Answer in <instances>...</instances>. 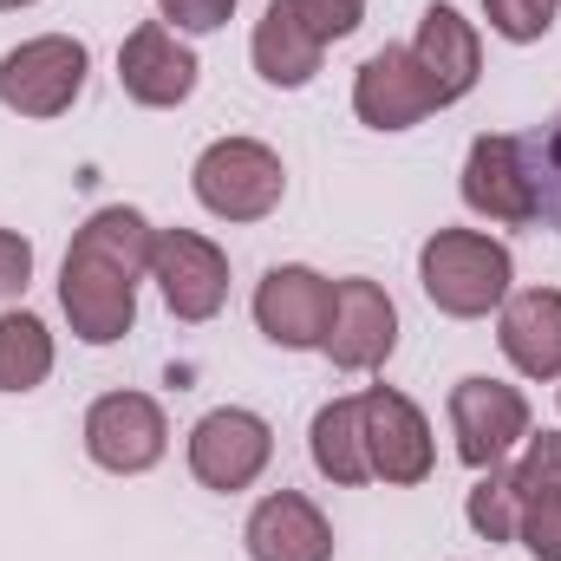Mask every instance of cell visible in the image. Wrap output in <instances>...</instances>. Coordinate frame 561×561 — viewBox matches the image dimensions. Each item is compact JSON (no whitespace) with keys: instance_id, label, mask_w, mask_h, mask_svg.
I'll list each match as a JSON object with an SVG mask.
<instances>
[{"instance_id":"obj_1","label":"cell","mask_w":561,"mask_h":561,"mask_svg":"<svg viewBox=\"0 0 561 561\" xmlns=\"http://www.w3.org/2000/svg\"><path fill=\"white\" fill-rule=\"evenodd\" d=\"M150 249H157V222L131 203L85 216V229L59 262V307L72 320V340L118 346L138 327V280L150 275Z\"/></svg>"},{"instance_id":"obj_2","label":"cell","mask_w":561,"mask_h":561,"mask_svg":"<svg viewBox=\"0 0 561 561\" xmlns=\"http://www.w3.org/2000/svg\"><path fill=\"white\" fill-rule=\"evenodd\" d=\"M419 280L424 300L450 320H483L510 300V280H516V255L510 242L483 236V229H437L419 249Z\"/></svg>"},{"instance_id":"obj_3","label":"cell","mask_w":561,"mask_h":561,"mask_svg":"<svg viewBox=\"0 0 561 561\" xmlns=\"http://www.w3.org/2000/svg\"><path fill=\"white\" fill-rule=\"evenodd\" d=\"M190 190L216 222H268L287 196V163L262 138H216L190 163Z\"/></svg>"},{"instance_id":"obj_4","label":"cell","mask_w":561,"mask_h":561,"mask_svg":"<svg viewBox=\"0 0 561 561\" xmlns=\"http://www.w3.org/2000/svg\"><path fill=\"white\" fill-rule=\"evenodd\" d=\"M92 53L72 33H33L13 53H0V105L13 118H66L85 92Z\"/></svg>"},{"instance_id":"obj_5","label":"cell","mask_w":561,"mask_h":561,"mask_svg":"<svg viewBox=\"0 0 561 561\" xmlns=\"http://www.w3.org/2000/svg\"><path fill=\"white\" fill-rule=\"evenodd\" d=\"M275 463V424L249 405H216L190 431V477L216 496H242Z\"/></svg>"},{"instance_id":"obj_6","label":"cell","mask_w":561,"mask_h":561,"mask_svg":"<svg viewBox=\"0 0 561 561\" xmlns=\"http://www.w3.org/2000/svg\"><path fill=\"white\" fill-rule=\"evenodd\" d=\"M450 437H457V457L470 470H496L510 463V450L529 437V399L510 386V379H490V373H470L450 386Z\"/></svg>"},{"instance_id":"obj_7","label":"cell","mask_w":561,"mask_h":561,"mask_svg":"<svg viewBox=\"0 0 561 561\" xmlns=\"http://www.w3.org/2000/svg\"><path fill=\"white\" fill-rule=\"evenodd\" d=\"M359 431H366V463H373V483H392V490H412L431 477L437 463V444H431V419L399 392V386H366L359 392Z\"/></svg>"},{"instance_id":"obj_8","label":"cell","mask_w":561,"mask_h":561,"mask_svg":"<svg viewBox=\"0 0 561 561\" xmlns=\"http://www.w3.org/2000/svg\"><path fill=\"white\" fill-rule=\"evenodd\" d=\"M170 450V419L150 392H105L85 412V457L112 477H144Z\"/></svg>"},{"instance_id":"obj_9","label":"cell","mask_w":561,"mask_h":561,"mask_svg":"<svg viewBox=\"0 0 561 561\" xmlns=\"http://www.w3.org/2000/svg\"><path fill=\"white\" fill-rule=\"evenodd\" d=\"M150 280L163 294V307L190 327L216 320L222 300H229V255L196 236V229H157V249H150Z\"/></svg>"},{"instance_id":"obj_10","label":"cell","mask_w":561,"mask_h":561,"mask_svg":"<svg viewBox=\"0 0 561 561\" xmlns=\"http://www.w3.org/2000/svg\"><path fill=\"white\" fill-rule=\"evenodd\" d=\"M320 353L340 373H379L399 353V307H392V294L366 275L333 280V320H327Z\"/></svg>"},{"instance_id":"obj_11","label":"cell","mask_w":561,"mask_h":561,"mask_svg":"<svg viewBox=\"0 0 561 561\" xmlns=\"http://www.w3.org/2000/svg\"><path fill=\"white\" fill-rule=\"evenodd\" d=\"M196 79H203V66H196V53L183 46L176 26L144 20V26L125 33V46H118V85H125L131 105H144V112H176V105H190Z\"/></svg>"},{"instance_id":"obj_12","label":"cell","mask_w":561,"mask_h":561,"mask_svg":"<svg viewBox=\"0 0 561 561\" xmlns=\"http://www.w3.org/2000/svg\"><path fill=\"white\" fill-rule=\"evenodd\" d=\"M333 320V280L307 262H280L255 280V327L275 340L280 353H320Z\"/></svg>"},{"instance_id":"obj_13","label":"cell","mask_w":561,"mask_h":561,"mask_svg":"<svg viewBox=\"0 0 561 561\" xmlns=\"http://www.w3.org/2000/svg\"><path fill=\"white\" fill-rule=\"evenodd\" d=\"M353 112L373 131H412L431 112H444V99H437V85L412 46H379L353 79Z\"/></svg>"},{"instance_id":"obj_14","label":"cell","mask_w":561,"mask_h":561,"mask_svg":"<svg viewBox=\"0 0 561 561\" xmlns=\"http://www.w3.org/2000/svg\"><path fill=\"white\" fill-rule=\"evenodd\" d=\"M463 203L483 222H529L536 216V170L510 131H483L463 157Z\"/></svg>"},{"instance_id":"obj_15","label":"cell","mask_w":561,"mask_h":561,"mask_svg":"<svg viewBox=\"0 0 561 561\" xmlns=\"http://www.w3.org/2000/svg\"><path fill=\"white\" fill-rule=\"evenodd\" d=\"M242 542H249V561H333V549H340L327 510H320L313 496H300V490L262 496V503L249 510Z\"/></svg>"},{"instance_id":"obj_16","label":"cell","mask_w":561,"mask_h":561,"mask_svg":"<svg viewBox=\"0 0 561 561\" xmlns=\"http://www.w3.org/2000/svg\"><path fill=\"white\" fill-rule=\"evenodd\" d=\"M496 346L523 379H561V287H510L496 307Z\"/></svg>"},{"instance_id":"obj_17","label":"cell","mask_w":561,"mask_h":561,"mask_svg":"<svg viewBox=\"0 0 561 561\" xmlns=\"http://www.w3.org/2000/svg\"><path fill=\"white\" fill-rule=\"evenodd\" d=\"M412 53H419V66L431 72V85H437L444 105H457V99L477 85V72H483V39H477V26H470L450 0H431V7H424Z\"/></svg>"},{"instance_id":"obj_18","label":"cell","mask_w":561,"mask_h":561,"mask_svg":"<svg viewBox=\"0 0 561 561\" xmlns=\"http://www.w3.org/2000/svg\"><path fill=\"white\" fill-rule=\"evenodd\" d=\"M249 59H255V72H262L275 92H300V85H313V72H320L327 39H320V33H313L287 0H268V13L255 20Z\"/></svg>"},{"instance_id":"obj_19","label":"cell","mask_w":561,"mask_h":561,"mask_svg":"<svg viewBox=\"0 0 561 561\" xmlns=\"http://www.w3.org/2000/svg\"><path fill=\"white\" fill-rule=\"evenodd\" d=\"M307 450H313V470L340 490H359L373 483V463H366V431H359V392L346 399H327L313 424H307Z\"/></svg>"},{"instance_id":"obj_20","label":"cell","mask_w":561,"mask_h":561,"mask_svg":"<svg viewBox=\"0 0 561 561\" xmlns=\"http://www.w3.org/2000/svg\"><path fill=\"white\" fill-rule=\"evenodd\" d=\"M53 327L26 307L0 313V392H39L53 379Z\"/></svg>"},{"instance_id":"obj_21","label":"cell","mask_w":561,"mask_h":561,"mask_svg":"<svg viewBox=\"0 0 561 561\" xmlns=\"http://www.w3.org/2000/svg\"><path fill=\"white\" fill-rule=\"evenodd\" d=\"M463 516H470V529H477L483 542H516L523 496H516V477H510V463H496V470H477V490H470Z\"/></svg>"},{"instance_id":"obj_22","label":"cell","mask_w":561,"mask_h":561,"mask_svg":"<svg viewBox=\"0 0 561 561\" xmlns=\"http://www.w3.org/2000/svg\"><path fill=\"white\" fill-rule=\"evenodd\" d=\"M556 7L561 0H483V20H490V33H503L510 46H536V39H549Z\"/></svg>"},{"instance_id":"obj_23","label":"cell","mask_w":561,"mask_h":561,"mask_svg":"<svg viewBox=\"0 0 561 561\" xmlns=\"http://www.w3.org/2000/svg\"><path fill=\"white\" fill-rule=\"evenodd\" d=\"M516 477V496H549L561 490V431H529L523 437V457L510 463Z\"/></svg>"},{"instance_id":"obj_24","label":"cell","mask_w":561,"mask_h":561,"mask_svg":"<svg viewBox=\"0 0 561 561\" xmlns=\"http://www.w3.org/2000/svg\"><path fill=\"white\" fill-rule=\"evenodd\" d=\"M516 542H523L536 561H561V490H549V496H523Z\"/></svg>"},{"instance_id":"obj_25","label":"cell","mask_w":561,"mask_h":561,"mask_svg":"<svg viewBox=\"0 0 561 561\" xmlns=\"http://www.w3.org/2000/svg\"><path fill=\"white\" fill-rule=\"evenodd\" d=\"M287 7H294V13L327 39V46H333V39H353V33H359V20H366V0H287Z\"/></svg>"},{"instance_id":"obj_26","label":"cell","mask_w":561,"mask_h":561,"mask_svg":"<svg viewBox=\"0 0 561 561\" xmlns=\"http://www.w3.org/2000/svg\"><path fill=\"white\" fill-rule=\"evenodd\" d=\"M236 7L242 0H157L163 26H176V33H216V26H229Z\"/></svg>"},{"instance_id":"obj_27","label":"cell","mask_w":561,"mask_h":561,"mask_svg":"<svg viewBox=\"0 0 561 561\" xmlns=\"http://www.w3.org/2000/svg\"><path fill=\"white\" fill-rule=\"evenodd\" d=\"M26 280H33V242L20 229H0V313L26 294Z\"/></svg>"},{"instance_id":"obj_28","label":"cell","mask_w":561,"mask_h":561,"mask_svg":"<svg viewBox=\"0 0 561 561\" xmlns=\"http://www.w3.org/2000/svg\"><path fill=\"white\" fill-rule=\"evenodd\" d=\"M20 7H39V0H0V13H20Z\"/></svg>"},{"instance_id":"obj_29","label":"cell","mask_w":561,"mask_h":561,"mask_svg":"<svg viewBox=\"0 0 561 561\" xmlns=\"http://www.w3.org/2000/svg\"><path fill=\"white\" fill-rule=\"evenodd\" d=\"M556 163H561V138H556Z\"/></svg>"},{"instance_id":"obj_30","label":"cell","mask_w":561,"mask_h":561,"mask_svg":"<svg viewBox=\"0 0 561 561\" xmlns=\"http://www.w3.org/2000/svg\"><path fill=\"white\" fill-rule=\"evenodd\" d=\"M556 399H561V392H556Z\"/></svg>"}]
</instances>
